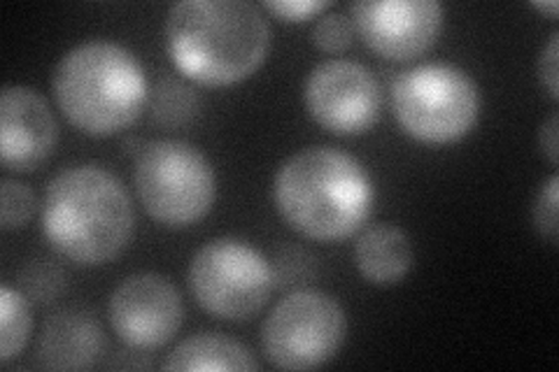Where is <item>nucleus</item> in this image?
<instances>
[{"label":"nucleus","mask_w":559,"mask_h":372,"mask_svg":"<svg viewBox=\"0 0 559 372\" xmlns=\"http://www.w3.org/2000/svg\"><path fill=\"white\" fill-rule=\"evenodd\" d=\"M173 65L201 86H234L264 65L271 24L248 0H182L166 16Z\"/></svg>","instance_id":"f257e3e1"},{"label":"nucleus","mask_w":559,"mask_h":372,"mask_svg":"<svg viewBox=\"0 0 559 372\" xmlns=\"http://www.w3.org/2000/svg\"><path fill=\"white\" fill-rule=\"evenodd\" d=\"M273 203L299 236L338 242L353 238L371 219L376 187L353 154L336 147H306L277 168Z\"/></svg>","instance_id":"f03ea898"},{"label":"nucleus","mask_w":559,"mask_h":372,"mask_svg":"<svg viewBox=\"0 0 559 372\" xmlns=\"http://www.w3.org/2000/svg\"><path fill=\"white\" fill-rule=\"evenodd\" d=\"M43 230L55 250L84 268L105 265L127 250L135 212L127 187L100 166H73L49 182Z\"/></svg>","instance_id":"7ed1b4c3"},{"label":"nucleus","mask_w":559,"mask_h":372,"mask_svg":"<svg viewBox=\"0 0 559 372\" xmlns=\"http://www.w3.org/2000/svg\"><path fill=\"white\" fill-rule=\"evenodd\" d=\"M51 94L63 117L92 137L127 131L150 100L145 70L131 49L86 40L68 49L51 73Z\"/></svg>","instance_id":"20e7f679"},{"label":"nucleus","mask_w":559,"mask_h":372,"mask_svg":"<svg viewBox=\"0 0 559 372\" xmlns=\"http://www.w3.org/2000/svg\"><path fill=\"white\" fill-rule=\"evenodd\" d=\"M392 112L406 135L425 145H452L476 129L480 92L464 68L429 61L399 73Z\"/></svg>","instance_id":"39448f33"},{"label":"nucleus","mask_w":559,"mask_h":372,"mask_svg":"<svg viewBox=\"0 0 559 372\" xmlns=\"http://www.w3.org/2000/svg\"><path fill=\"white\" fill-rule=\"evenodd\" d=\"M135 191L147 215L168 228H187L210 215L217 199L213 164L182 140H154L135 164Z\"/></svg>","instance_id":"423d86ee"},{"label":"nucleus","mask_w":559,"mask_h":372,"mask_svg":"<svg viewBox=\"0 0 559 372\" xmlns=\"http://www.w3.org/2000/svg\"><path fill=\"white\" fill-rule=\"evenodd\" d=\"M187 277L199 308L224 322H248L259 314L275 285L269 259L240 238L205 242L191 259Z\"/></svg>","instance_id":"0eeeda50"},{"label":"nucleus","mask_w":559,"mask_h":372,"mask_svg":"<svg viewBox=\"0 0 559 372\" xmlns=\"http://www.w3.org/2000/svg\"><path fill=\"white\" fill-rule=\"evenodd\" d=\"M347 316L334 296L318 289L294 291L271 310L261 347L277 370H314L338 357Z\"/></svg>","instance_id":"6e6552de"},{"label":"nucleus","mask_w":559,"mask_h":372,"mask_svg":"<svg viewBox=\"0 0 559 372\" xmlns=\"http://www.w3.org/2000/svg\"><path fill=\"white\" fill-rule=\"evenodd\" d=\"M304 103L318 127L341 137L369 133L382 112L376 75L349 59H329L314 65L304 86Z\"/></svg>","instance_id":"1a4fd4ad"},{"label":"nucleus","mask_w":559,"mask_h":372,"mask_svg":"<svg viewBox=\"0 0 559 372\" xmlns=\"http://www.w3.org/2000/svg\"><path fill=\"white\" fill-rule=\"evenodd\" d=\"M108 319L115 335L127 347L140 351L162 349L182 326V296L168 277L138 273L112 291Z\"/></svg>","instance_id":"9d476101"},{"label":"nucleus","mask_w":559,"mask_h":372,"mask_svg":"<svg viewBox=\"0 0 559 372\" xmlns=\"http://www.w3.org/2000/svg\"><path fill=\"white\" fill-rule=\"evenodd\" d=\"M349 20L378 57L411 61L439 40L445 12L436 0H357L349 5Z\"/></svg>","instance_id":"9b49d317"},{"label":"nucleus","mask_w":559,"mask_h":372,"mask_svg":"<svg viewBox=\"0 0 559 372\" xmlns=\"http://www.w3.org/2000/svg\"><path fill=\"white\" fill-rule=\"evenodd\" d=\"M59 143V123L40 92L8 84L0 94V161L8 172H33Z\"/></svg>","instance_id":"f8f14e48"},{"label":"nucleus","mask_w":559,"mask_h":372,"mask_svg":"<svg viewBox=\"0 0 559 372\" xmlns=\"http://www.w3.org/2000/svg\"><path fill=\"white\" fill-rule=\"evenodd\" d=\"M103 351V331L96 316L80 308H66L47 319L40 335V361L51 370L92 368Z\"/></svg>","instance_id":"ddd939ff"},{"label":"nucleus","mask_w":559,"mask_h":372,"mask_svg":"<svg viewBox=\"0 0 559 372\" xmlns=\"http://www.w3.org/2000/svg\"><path fill=\"white\" fill-rule=\"evenodd\" d=\"M359 275L376 287H392L413 271L415 250L404 228L376 224L366 228L355 244Z\"/></svg>","instance_id":"4468645a"},{"label":"nucleus","mask_w":559,"mask_h":372,"mask_svg":"<svg viewBox=\"0 0 559 372\" xmlns=\"http://www.w3.org/2000/svg\"><path fill=\"white\" fill-rule=\"evenodd\" d=\"M162 370L205 372V370H240L254 372L259 363L254 353L238 340L219 333H199L182 340L162 363Z\"/></svg>","instance_id":"2eb2a0df"},{"label":"nucleus","mask_w":559,"mask_h":372,"mask_svg":"<svg viewBox=\"0 0 559 372\" xmlns=\"http://www.w3.org/2000/svg\"><path fill=\"white\" fill-rule=\"evenodd\" d=\"M33 328L28 298L8 285L0 287V363L10 365L24 351Z\"/></svg>","instance_id":"dca6fc26"},{"label":"nucleus","mask_w":559,"mask_h":372,"mask_svg":"<svg viewBox=\"0 0 559 372\" xmlns=\"http://www.w3.org/2000/svg\"><path fill=\"white\" fill-rule=\"evenodd\" d=\"M147 103L154 121L168 129L185 127L199 112V96L194 88L173 77L156 82Z\"/></svg>","instance_id":"f3484780"},{"label":"nucleus","mask_w":559,"mask_h":372,"mask_svg":"<svg viewBox=\"0 0 559 372\" xmlns=\"http://www.w3.org/2000/svg\"><path fill=\"white\" fill-rule=\"evenodd\" d=\"M38 209V201L28 184L16 182L5 177L0 182V228L10 233V230L24 228Z\"/></svg>","instance_id":"a211bd4d"},{"label":"nucleus","mask_w":559,"mask_h":372,"mask_svg":"<svg viewBox=\"0 0 559 372\" xmlns=\"http://www.w3.org/2000/svg\"><path fill=\"white\" fill-rule=\"evenodd\" d=\"M355 33V24L345 12H329L318 16L310 31V40L324 55H338V51H345L353 45Z\"/></svg>","instance_id":"6ab92c4d"},{"label":"nucleus","mask_w":559,"mask_h":372,"mask_svg":"<svg viewBox=\"0 0 559 372\" xmlns=\"http://www.w3.org/2000/svg\"><path fill=\"white\" fill-rule=\"evenodd\" d=\"M22 287L26 298L35 303H49L63 291V273L47 261H35L22 273Z\"/></svg>","instance_id":"aec40b11"},{"label":"nucleus","mask_w":559,"mask_h":372,"mask_svg":"<svg viewBox=\"0 0 559 372\" xmlns=\"http://www.w3.org/2000/svg\"><path fill=\"white\" fill-rule=\"evenodd\" d=\"M557 203H559V180L552 175L550 180L538 189L532 219L540 238H546L550 244H557L559 240V224H557Z\"/></svg>","instance_id":"412c9836"},{"label":"nucleus","mask_w":559,"mask_h":372,"mask_svg":"<svg viewBox=\"0 0 559 372\" xmlns=\"http://www.w3.org/2000/svg\"><path fill=\"white\" fill-rule=\"evenodd\" d=\"M331 3L326 0H266L264 10L283 22H308L314 16H322L324 10H329Z\"/></svg>","instance_id":"4be33fe9"},{"label":"nucleus","mask_w":559,"mask_h":372,"mask_svg":"<svg viewBox=\"0 0 559 372\" xmlns=\"http://www.w3.org/2000/svg\"><path fill=\"white\" fill-rule=\"evenodd\" d=\"M538 77H540V84L548 88L550 98L557 100L559 98V33L557 31L550 35L546 49L540 51Z\"/></svg>","instance_id":"5701e85b"},{"label":"nucleus","mask_w":559,"mask_h":372,"mask_svg":"<svg viewBox=\"0 0 559 372\" xmlns=\"http://www.w3.org/2000/svg\"><path fill=\"white\" fill-rule=\"evenodd\" d=\"M538 147L548 156V161L557 166L559 158V119L557 115H550V119L538 131Z\"/></svg>","instance_id":"b1692460"},{"label":"nucleus","mask_w":559,"mask_h":372,"mask_svg":"<svg viewBox=\"0 0 559 372\" xmlns=\"http://www.w3.org/2000/svg\"><path fill=\"white\" fill-rule=\"evenodd\" d=\"M532 8H534V10H538V12H548L550 16H555V14H557V10H559L557 0H548V3H532Z\"/></svg>","instance_id":"393cba45"}]
</instances>
